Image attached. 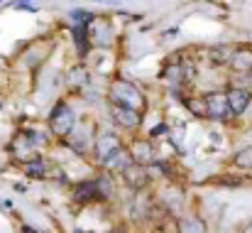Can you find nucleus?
I'll return each mask as SVG.
<instances>
[{"label":"nucleus","instance_id":"1","mask_svg":"<svg viewBox=\"0 0 252 233\" xmlns=\"http://www.w3.org/2000/svg\"><path fill=\"white\" fill-rule=\"evenodd\" d=\"M110 101H113L115 106L132 108V111H137V108H142V106H145V96H142L135 86L123 83V81H118V83H113V86H110Z\"/></svg>","mask_w":252,"mask_h":233},{"label":"nucleus","instance_id":"2","mask_svg":"<svg viewBox=\"0 0 252 233\" xmlns=\"http://www.w3.org/2000/svg\"><path fill=\"white\" fill-rule=\"evenodd\" d=\"M49 125H52V130L57 135H69L76 128V113H74V108L66 106V103H59L54 108L52 118H49Z\"/></svg>","mask_w":252,"mask_h":233},{"label":"nucleus","instance_id":"3","mask_svg":"<svg viewBox=\"0 0 252 233\" xmlns=\"http://www.w3.org/2000/svg\"><path fill=\"white\" fill-rule=\"evenodd\" d=\"M206 116L225 118L228 116V93H208L206 96Z\"/></svg>","mask_w":252,"mask_h":233},{"label":"nucleus","instance_id":"4","mask_svg":"<svg viewBox=\"0 0 252 233\" xmlns=\"http://www.w3.org/2000/svg\"><path fill=\"white\" fill-rule=\"evenodd\" d=\"M248 103H250V93H248L245 88H233V91L228 93V113H230V116L245 113Z\"/></svg>","mask_w":252,"mask_h":233},{"label":"nucleus","instance_id":"5","mask_svg":"<svg viewBox=\"0 0 252 233\" xmlns=\"http://www.w3.org/2000/svg\"><path fill=\"white\" fill-rule=\"evenodd\" d=\"M110 113H113V118L123 125V128H137L140 125V113L137 111H132V108H123V106H110Z\"/></svg>","mask_w":252,"mask_h":233},{"label":"nucleus","instance_id":"6","mask_svg":"<svg viewBox=\"0 0 252 233\" xmlns=\"http://www.w3.org/2000/svg\"><path fill=\"white\" fill-rule=\"evenodd\" d=\"M120 150V140H118V135H113V133H105V135H100L98 138V143H95V153L98 157L105 162L110 155H115Z\"/></svg>","mask_w":252,"mask_h":233},{"label":"nucleus","instance_id":"7","mask_svg":"<svg viewBox=\"0 0 252 233\" xmlns=\"http://www.w3.org/2000/svg\"><path fill=\"white\" fill-rule=\"evenodd\" d=\"M130 164H135V162H132L130 153H125V150H118L115 155H110L105 159V167L108 169H115V172H125Z\"/></svg>","mask_w":252,"mask_h":233},{"label":"nucleus","instance_id":"8","mask_svg":"<svg viewBox=\"0 0 252 233\" xmlns=\"http://www.w3.org/2000/svg\"><path fill=\"white\" fill-rule=\"evenodd\" d=\"M123 174H125V179L130 182V187H142V184L147 182V172H145V167H140V164H130Z\"/></svg>","mask_w":252,"mask_h":233},{"label":"nucleus","instance_id":"9","mask_svg":"<svg viewBox=\"0 0 252 233\" xmlns=\"http://www.w3.org/2000/svg\"><path fill=\"white\" fill-rule=\"evenodd\" d=\"M230 67L238 72H250L252 69V54L250 52H235L230 57Z\"/></svg>","mask_w":252,"mask_h":233},{"label":"nucleus","instance_id":"10","mask_svg":"<svg viewBox=\"0 0 252 233\" xmlns=\"http://www.w3.org/2000/svg\"><path fill=\"white\" fill-rule=\"evenodd\" d=\"M71 148L76 153H86V148H88V130L86 128H74L71 130Z\"/></svg>","mask_w":252,"mask_h":233},{"label":"nucleus","instance_id":"11","mask_svg":"<svg viewBox=\"0 0 252 233\" xmlns=\"http://www.w3.org/2000/svg\"><path fill=\"white\" fill-rule=\"evenodd\" d=\"M130 157H132V162L135 164H145V162H150L152 159V153H150V148L145 145V143H137L135 148H132V153H130Z\"/></svg>","mask_w":252,"mask_h":233},{"label":"nucleus","instance_id":"12","mask_svg":"<svg viewBox=\"0 0 252 233\" xmlns=\"http://www.w3.org/2000/svg\"><path fill=\"white\" fill-rule=\"evenodd\" d=\"M179 233H203V224L196 219H184L179 224Z\"/></svg>","mask_w":252,"mask_h":233},{"label":"nucleus","instance_id":"13","mask_svg":"<svg viewBox=\"0 0 252 233\" xmlns=\"http://www.w3.org/2000/svg\"><path fill=\"white\" fill-rule=\"evenodd\" d=\"M44 169H47V164H44V159H42V157H34V159H30V162H27V172H30V174H34V177H42V174H44Z\"/></svg>","mask_w":252,"mask_h":233},{"label":"nucleus","instance_id":"14","mask_svg":"<svg viewBox=\"0 0 252 233\" xmlns=\"http://www.w3.org/2000/svg\"><path fill=\"white\" fill-rule=\"evenodd\" d=\"M235 164H238V167H245V169H248V167H252V148L243 150L240 155L235 157Z\"/></svg>","mask_w":252,"mask_h":233},{"label":"nucleus","instance_id":"15","mask_svg":"<svg viewBox=\"0 0 252 233\" xmlns=\"http://www.w3.org/2000/svg\"><path fill=\"white\" fill-rule=\"evenodd\" d=\"M15 7H20V10H37V5H32V2H17Z\"/></svg>","mask_w":252,"mask_h":233},{"label":"nucleus","instance_id":"16","mask_svg":"<svg viewBox=\"0 0 252 233\" xmlns=\"http://www.w3.org/2000/svg\"><path fill=\"white\" fill-rule=\"evenodd\" d=\"M22 233H37V231H32V229H27V226H25V229H22Z\"/></svg>","mask_w":252,"mask_h":233},{"label":"nucleus","instance_id":"17","mask_svg":"<svg viewBox=\"0 0 252 233\" xmlns=\"http://www.w3.org/2000/svg\"><path fill=\"white\" fill-rule=\"evenodd\" d=\"M245 233H252V224H250V226H248V231H245Z\"/></svg>","mask_w":252,"mask_h":233},{"label":"nucleus","instance_id":"18","mask_svg":"<svg viewBox=\"0 0 252 233\" xmlns=\"http://www.w3.org/2000/svg\"><path fill=\"white\" fill-rule=\"evenodd\" d=\"M113 233H125V231H113Z\"/></svg>","mask_w":252,"mask_h":233}]
</instances>
